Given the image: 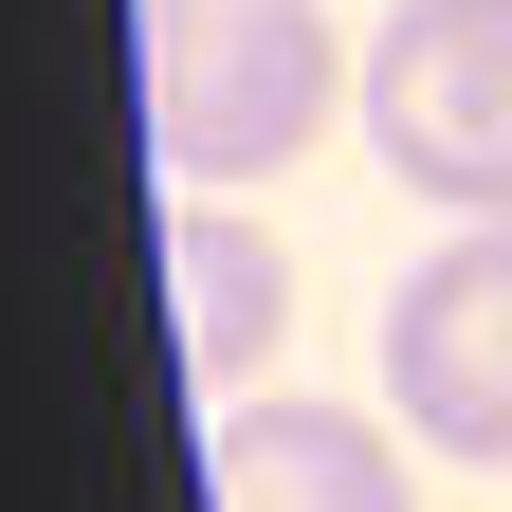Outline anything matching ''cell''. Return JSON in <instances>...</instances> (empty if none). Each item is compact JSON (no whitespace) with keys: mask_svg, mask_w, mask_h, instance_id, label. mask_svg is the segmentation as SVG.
<instances>
[{"mask_svg":"<svg viewBox=\"0 0 512 512\" xmlns=\"http://www.w3.org/2000/svg\"><path fill=\"white\" fill-rule=\"evenodd\" d=\"M165 311H183V366H202V384H238L256 348H275L293 275H275V238H256V220L183 202V220H165Z\"/></svg>","mask_w":512,"mask_h":512,"instance_id":"cell-5","label":"cell"},{"mask_svg":"<svg viewBox=\"0 0 512 512\" xmlns=\"http://www.w3.org/2000/svg\"><path fill=\"white\" fill-rule=\"evenodd\" d=\"M384 403L439 458H512V220H458L384 293Z\"/></svg>","mask_w":512,"mask_h":512,"instance_id":"cell-3","label":"cell"},{"mask_svg":"<svg viewBox=\"0 0 512 512\" xmlns=\"http://www.w3.org/2000/svg\"><path fill=\"white\" fill-rule=\"evenodd\" d=\"M366 128L439 220H512V0H403L366 37Z\"/></svg>","mask_w":512,"mask_h":512,"instance_id":"cell-2","label":"cell"},{"mask_svg":"<svg viewBox=\"0 0 512 512\" xmlns=\"http://www.w3.org/2000/svg\"><path fill=\"white\" fill-rule=\"evenodd\" d=\"M202 512H421V494L384 458V421L348 403H238L202 439Z\"/></svg>","mask_w":512,"mask_h":512,"instance_id":"cell-4","label":"cell"},{"mask_svg":"<svg viewBox=\"0 0 512 512\" xmlns=\"http://www.w3.org/2000/svg\"><path fill=\"white\" fill-rule=\"evenodd\" d=\"M348 92V37L311 0H147L128 37V110H147V165L165 183H256L293 165Z\"/></svg>","mask_w":512,"mask_h":512,"instance_id":"cell-1","label":"cell"}]
</instances>
